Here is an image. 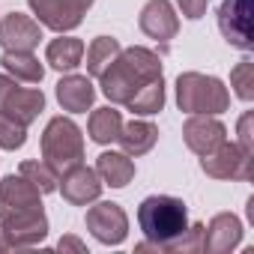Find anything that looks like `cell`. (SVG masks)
Segmentation results:
<instances>
[{
    "label": "cell",
    "instance_id": "cell-1",
    "mask_svg": "<svg viewBox=\"0 0 254 254\" xmlns=\"http://www.w3.org/2000/svg\"><path fill=\"white\" fill-rule=\"evenodd\" d=\"M156 78H162L159 54L144 45H132V48H120V54L111 60V66L99 75V87L111 105H126L144 84H150Z\"/></svg>",
    "mask_w": 254,
    "mask_h": 254
},
{
    "label": "cell",
    "instance_id": "cell-16",
    "mask_svg": "<svg viewBox=\"0 0 254 254\" xmlns=\"http://www.w3.org/2000/svg\"><path fill=\"white\" fill-rule=\"evenodd\" d=\"M57 102L69 114H87L96 102V87L87 75H66L57 81Z\"/></svg>",
    "mask_w": 254,
    "mask_h": 254
},
{
    "label": "cell",
    "instance_id": "cell-18",
    "mask_svg": "<svg viewBox=\"0 0 254 254\" xmlns=\"http://www.w3.org/2000/svg\"><path fill=\"white\" fill-rule=\"evenodd\" d=\"M117 141H120V147H123L126 156H135L138 159V156H144V153H150L156 147L159 129H156L153 123H147V120H132V123H126L123 129H120Z\"/></svg>",
    "mask_w": 254,
    "mask_h": 254
},
{
    "label": "cell",
    "instance_id": "cell-17",
    "mask_svg": "<svg viewBox=\"0 0 254 254\" xmlns=\"http://www.w3.org/2000/svg\"><path fill=\"white\" fill-rule=\"evenodd\" d=\"M42 111H45V93L36 90V87H27V90L24 87H15L6 96V102L0 105V114L9 117V120H15V123H21V126H30Z\"/></svg>",
    "mask_w": 254,
    "mask_h": 254
},
{
    "label": "cell",
    "instance_id": "cell-20",
    "mask_svg": "<svg viewBox=\"0 0 254 254\" xmlns=\"http://www.w3.org/2000/svg\"><path fill=\"white\" fill-rule=\"evenodd\" d=\"M81 57H84V42L75 39V36H63V33H60V36L51 39L48 48H45L48 66L57 69V72H72V69H78V66H81Z\"/></svg>",
    "mask_w": 254,
    "mask_h": 254
},
{
    "label": "cell",
    "instance_id": "cell-27",
    "mask_svg": "<svg viewBox=\"0 0 254 254\" xmlns=\"http://www.w3.org/2000/svg\"><path fill=\"white\" fill-rule=\"evenodd\" d=\"M24 141H27V126L0 114V147L3 150H21Z\"/></svg>",
    "mask_w": 254,
    "mask_h": 254
},
{
    "label": "cell",
    "instance_id": "cell-4",
    "mask_svg": "<svg viewBox=\"0 0 254 254\" xmlns=\"http://www.w3.org/2000/svg\"><path fill=\"white\" fill-rule=\"evenodd\" d=\"M177 105L186 114H224L230 108V93L215 75L183 72L177 78Z\"/></svg>",
    "mask_w": 254,
    "mask_h": 254
},
{
    "label": "cell",
    "instance_id": "cell-10",
    "mask_svg": "<svg viewBox=\"0 0 254 254\" xmlns=\"http://www.w3.org/2000/svg\"><path fill=\"white\" fill-rule=\"evenodd\" d=\"M183 141L194 156H206L227 141V129L221 120H215V114H191L183 126Z\"/></svg>",
    "mask_w": 254,
    "mask_h": 254
},
{
    "label": "cell",
    "instance_id": "cell-32",
    "mask_svg": "<svg viewBox=\"0 0 254 254\" xmlns=\"http://www.w3.org/2000/svg\"><path fill=\"white\" fill-rule=\"evenodd\" d=\"M15 87H18V84H15V78H12V75H0V105L6 102V96H9Z\"/></svg>",
    "mask_w": 254,
    "mask_h": 254
},
{
    "label": "cell",
    "instance_id": "cell-30",
    "mask_svg": "<svg viewBox=\"0 0 254 254\" xmlns=\"http://www.w3.org/2000/svg\"><path fill=\"white\" fill-rule=\"evenodd\" d=\"M177 3H180V9H183V15H186V18L197 21V18H203L209 0H177Z\"/></svg>",
    "mask_w": 254,
    "mask_h": 254
},
{
    "label": "cell",
    "instance_id": "cell-9",
    "mask_svg": "<svg viewBox=\"0 0 254 254\" xmlns=\"http://www.w3.org/2000/svg\"><path fill=\"white\" fill-rule=\"evenodd\" d=\"M87 230L102 245H120L129 236V215L114 200H102L87 209Z\"/></svg>",
    "mask_w": 254,
    "mask_h": 254
},
{
    "label": "cell",
    "instance_id": "cell-25",
    "mask_svg": "<svg viewBox=\"0 0 254 254\" xmlns=\"http://www.w3.org/2000/svg\"><path fill=\"white\" fill-rule=\"evenodd\" d=\"M18 174L27 180V183H33L42 194H51V191H57V174L45 165V162H36V159H27V162H21V168H18Z\"/></svg>",
    "mask_w": 254,
    "mask_h": 254
},
{
    "label": "cell",
    "instance_id": "cell-5",
    "mask_svg": "<svg viewBox=\"0 0 254 254\" xmlns=\"http://www.w3.org/2000/svg\"><path fill=\"white\" fill-rule=\"evenodd\" d=\"M200 171L212 180H239L248 183L254 177V150L242 144H218L212 153L200 156Z\"/></svg>",
    "mask_w": 254,
    "mask_h": 254
},
{
    "label": "cell",
    "instance_id": "cell-21",
    "mask_svg": "<svg viewBox=\"0 0 254 254\" xmlns=\"http://www.w3.org/2000/svg\"><path fill=\"white\" fill-rule=\"evenodd\" d=\"M0 66H3L15 81L39 84L45 78V66L39 63V57L33 51H6L3 57H0Z\"/></svg>",
    "mask_w": 254,
    "mask_h": 254
},
{
    "label": "cell",
    "instance_id": "cell-23",
    "mask_svg": "<svg viewBox=\"0 0 254 254\" xmlns=\"http://www.w3.org/2000/svg\"><path fill=\"white\" fill-rule=\"evenodd\" d=\"M126 108H129L132 114H144V117L159 114L165 108V78H156V81L144 84L129 102H126Z\"/></svg>",
    "mask_w": 254,
    "mask_h": 254
},
{
    "label": "cell",
    "instance_id": "cell-12",
    "mask_svg": "<svg viewBox=\"0 0 254 254\" xmlns=\"http://www.w3.org/2000/svg\"><path fill=\"white\" fill-rule=\"evenodd\" d=\"M42 39L39 21H33L24 12H9L0 21V45L3 51H33Z\"/></svg>",
    "mask_w": 254,
    "mask_h": 254
},
{
    "label": "cell",
    "instance_id": "cell-26",
    "mask_svg": "<svg viewBox=\"0 0 254 254\" xmlns=\"http://www.w3.org/2000/svg\"><path fill=\"white\" fill-rule=\"evenodd\" d=\"M230 87L236 90V96L242 102H251L254 99V63L251 60H239L230 69Z\"/></svg>",
    "mask_w": 254,
    "mask_h": 254
},
{
    "label": "cell",
    "instance_id": "cell-14",
    "mask_svg": "<svg viewBox=\"0 0 254 254\" xmlns=\"http://www.w3.org/2000/svg\"><path fill=\"white\" fill-rule=\"evenodd\" d=\"M242 242V221L233 212L212 215L209 224H203V251L209 254H227Z\"/></svg>",
    "mask_w": 254,
    "mask_h": 254
},
{
    "label": "cell",
    "instance_id": "cell-33",
    "mask_svg": "<svg viewBox=\"0 0 254 254\" xmlns=\"http://www.w3.org/2000/svg\"><path fill=\"white\" fill-rule=\"evenodd\" d=\"M0 251H6V245H3V236H0Z\"/></svg>",
    "mask_w": 254,
    "mask_h": 254
},
{
    "label": "cell",
    "instance_id": "cell-6",
    "mask_svg": "<svg viewBox=\"0 0 254 254\" xmlns=\"http://www.w3.org/2000/svg\"><path fill=\"white\" fill-rule=\"evenodd\" d=\"M0 236H3L6 251H21V248H33L48 236V215L42 206L33 209H21V212H9L0 218Z\"/></svg>",
    "mask_w": 254,
    "mask_h": 254
},
{
    "label": "cell",
    "instance_id": "cell-11",
    "mask_svg": "<svg viewBox=\"0 0 254 254\" xmlns=\"http://www.w3.org/2000/svg\"><path fill=\"white\" fill-rule=\"evenodd\" d=\"M60 177H63V180H57V189H60V194H63L66 203H72V206H87V203L99 200V194H102V180H99V174H96L93 168L75 165V168L63 171Z\"/></svg>",
    "mask_w": 254,
    "mask_h": 254
},
{
    "label": "cell",
    "instance_id": "cell-22",
    "mask_svg": "<svg viewBox=\"0 0 254 254\" xmlns=\"http://www.w3.org/2000/svg\"><path fill=\"white\" fill-rule=\"evenodd\" d=\"M120 129H123V117H120L117 108L105 105V108H96V111L90 114V138H93L96 144H111V141H117Z\"/></svg>",
    "mask_w": 254,
    "mask_h": 254
},
{
    "label": "cell",
    "instance_id": "cell-13",
    "mask_svg": "<svg viewBox=\"0 0 254 254\" xmlns=\"http://www.w3.org/2000/svg\"><path fill=\"white\" fill-rule=\"evenodd\" d=\"M138 24L156 42H171L180 30V18H177V9L171 6V0H150L138 15Z\"/></svg>",
    "mask_w": 254,
    "mask_h": 254
},
{
    "label": "cell",
    "instance_id": "cell-7",
    "mask_svg": "<svg viewBox=\"0 0 254 254\" xmlns=\"http://www.w3.org/2000/svg\"><path fill=\"white\" fill-rule=\"evenodd\" d=\"M27 3L42 27L54 33H69L84 21L96 0H27Z\"/></svg>",
    "mask_w": 254,
    "mask_h": 254
},
{
    "label": "cell",
    "instance_id": "cell-15",
    "mask_svg": "<svg viewBox=\"0 0 254 254\" xmlns=\"http://www.w3.org/2000/svg\"><path fill=\"white\" fill-rule=\"evenodd\" d=\"M33 206H42V191L27 183L21 174L15 177H6L0 183V218L9 215V212H21V209H33Z\"/></svg>",
    "mask_w": 254,
    "mask_h": 254
},
{
    "label": "cell",
    "instance_id": "cell-24",
    "mask_svg": "<svg viewBox=\"0 0 254 254\" xmlns=\"http://www.w3.org/2000/svg\"><path fill=\"white\" fill-rule=\"evenodd\" d=\"M120 54V42L114 39V36H96L93 42H90V48H87V72L93 75V78H99L108 66H111V60Z\"/></svg>",
    "mask_w": 254,
    "mask_h": 254
},
{
    "label": "cell",
    "instance_id": "cell-29",
    "mask_svg": "<svg viewBox=\"0 0 254 254\" xmlns=\"http://www.w3.org/2000/svg\"><path fill=\"white\" fill-rule=\"evenodd\" d=\"M251 123H254V114L245 111V114L239 117V126H236V132H239V141H236V144H242V147H248V150H254V132H251Z\"/></svg>",
    "mask_w": 254,
    "mask_h": 254
},
{
    "label": "cell",
    "instance_id": "cell-8",
    "mask_svg": "<svg viewBox=\"0 0 254 254\" xmlns=\"http://www.w3.org/2000/svg\"><path fill=\"white\" fill-rule=\"evenodd\" d=\"M251 0H224L218 6V30L227 45L239 51L254 48V18H251Z\"/></svg>",
    "mask_w": 254,
    "mask_h": 254
},
{
    "label": "cell",
    "instance_id": "cell-31",
    "mask_svg": "<svg viewBox=\"0 0 254 254\" xmlns=\"http://www.w3.org/2000/svg\"><path fill=\"white\" fill-rule=\"evenodd\" d=\"M57 251H78V254H87V245L78 239V236H63L57 242Z\"/></svg>",
    "mask_w": 254,
    "mask_h": 254
},
{
    "label": "cell",
    "instance_id": "cell-2",
    "mask_svg": "<svg viewBox=\"0 0 254 254\" xmlns=\"http://www.w3.org/2000/svg\"><path fill=\"white\" fill-rule=\"evenodd\" d=\"M138 227H141L144 239H150L162 251H168L189 230V209H186V203L180 197L150 194L138 206Z\"/></svg>",
    "mask_w": 254,
    "mask_h": 254
},
{
    "label": "cell",
    "instance_id": "cell-3",
    "mask_svg": "<svg viewBox=\"0 0 254 254\" xmlns=\"http://www.w3.org/2000/svg\"><path fill=\"white\" fill-rule=\"evenodd\" d=\"M42 159L60 177L84 162V135L69 117H51L42 132Z\"/></svg>",
    "mask_w": 254,
    "mask_h": 254
},
{
    "label": "cell",
    "instance_id": "cell-28",
    "mask_svg": "<svg viewBox=\"0 0 254 254\" xmlns=\"http://www.w3.org/2000/svg\"><path fill=\"white\" fill-rule=\"evenodd\" d=\"M168 251H183V254L203 251V224H189V230H186Z\"/></svg>",
    "mask_w": 254,
    "mask_h": 254
},
{
    "label": "cell",
    "instance_id": "cell-19",
    "mask_svg": "<svg viewBox=\"0 0 254 254\" xmlns=\"http://www.w3.org/2000/svg\"><path fill=\"white\" fill-rule=\"evenodd\" d=\"M96 174L102 180V186H111V189H126L132 180H135V162L126 156V153H102L96 159Z\"/></svg>",
    "mask_w": 254,
    "mask_h": 254
}]
</instances>
